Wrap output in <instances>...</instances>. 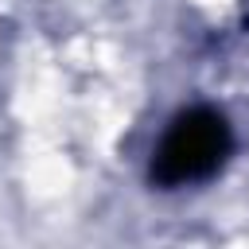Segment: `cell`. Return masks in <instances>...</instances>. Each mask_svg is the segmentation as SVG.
<instances>
[{
	"label": "cell",
	"instance_id": "obj_1",
	"mask_svg": "<svg viewBox=\"0 0 249 249\" xmlns=\"http://www.w3.org/2000/svg\"><path fill=\"white\" fill-rule=\"evenodd\" d=\"M230 156V124L214 109H187L171 121L167 136L156 148L152 179L163 187H183L206 179Z\"/></svg>",
	"mask_w": 249,
	"mask_h": 249
}]
</instances>
